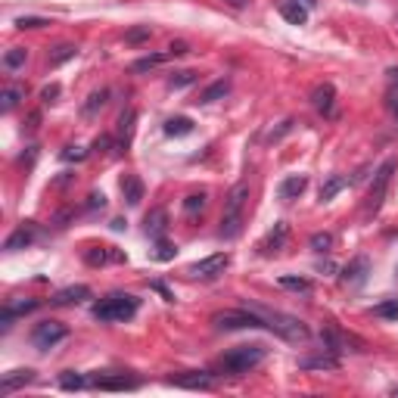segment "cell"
I'll use <instances>...</instances> for the list:
<instances>
[{"instance_id": "6da1fadb", "label": "cell", "mask_w": 398, "mask_h": 398, "mask_svg": "<svg viewBox=\"0 0 398 398\" xmlns=\"http://www.w3.org/2000/svg\"><path fill=\"white\" fill-rule=\"evenodd\" d=\"M264 355H268V349L258 346V342L255 346H234L215 361V370H221L228 376H243L249 370H255L264 361Z\"/></svg>"}, {"instance_id": "7a4b0ae2", "label": "cell", "mask_w": 398, "mask_h": 398, "mask_svg": "<svg viewBox=\"0 0 398 398\" xmlns=\"http://www.w3.org/2000/svg\"><path fill=\"white\" fill-rule=\"evenodd\" d=\"M246 199H249V184L240 181L234 184V190L224 199V215H221V230L218 234L224 240H237L243 230V209H246Z\"/></svg>"}, {"instance_id": "3957f363", "label": "cell", "mask_w": 398, "mask_h": 398, "mask_svg": "<svg viewBox=\"0 0 398 398\" xmlns=\"http://www.w3.org/2000/svg\"><path fill=\"white\" fill-rule=\"evenodd\" d=\"M137 308H141V298L137 296L112 293L94 305V317L100 324H118V321H131L137 315Z\"/></svg>"}, {"instance_id": "277c9868", "label": "cell", "mask_w": 398, "mask_h": 398, "mask_svg": "<svg viewBox=\"0 0 398 398\" xmlns=\"http://www.w3.org/2000/svg\"><path fill=\"white\" fill-rule=\"evenodd\" d=\"M252 311H258L264 317V324H268V330H274L287 342H305L311 336V330L293 315H280V311H268V308H252Z\"/></svg>"}, {"instance_id": "5b68a950", "label": "cell", "mask_w": 398, "mask_h": 398, "mask_svg": "<svg viewBox=\"0 0 398 398\" xmlns=\"http://www.w3.org/2000/svg\"><path fill=\"white\" fill-rule=\"evenodd\" d=\"M212 324L218 330H262L268 327L264 317L258 311H249V308H228V311H218L212 315Z\"/></svg>"}, {"instance_id": "8992f818", "label": "cell", "mask_w": 398, "mask_h": 398, "mask_svg": "<svg viewBox=\"0 0 398 398\" xmlns=\"http://www.w3.org/2000/svg\"><path fill=\"white\" fill-rule=\"evenodd\" d=\"M392 171H395V159H386V162L376 168L374 184H370V193H367V205H364V215H376V212H380L389 184H392Z\"/></svg>"}, {"instance_id": "52a82bcc", "label": "cell", "mask_w": 398, "mask_h": 398, "mask_svg": "<svg viewBox=\"0 0 398 398\" xmlns=\"http://www.w3.org/2000/svg\"><path fill=\"white\" fill-rule=\"evenodd\" d=\"M65 336H69V330H65L59 321H41L35 330H31V346L38 351H50L56 342H63Z\"/></svg>"}, {"instance_id": "ba28073f", "label": "cell", "mask_w": 398, "mask_h": 398, "mask_svg": "<svg viewBox=\"0 0 398 398\" xmlns=\"http://www.w3.org/2000/svg\"><path fill=\"white\" fill-rule=\"evenodd\" d=\"M228 262H230L228 252H218V255H209V258H202V262L190 264V277H196V280H212V277L224 274Z\"/></svg>"}, {"instance_id": "9c48e42d", "label": "cell", "mask_w": 398, "mask_h": 398, "mask_svg": "<svg viewBox=\"0 0 398 398\" xmlns=\"http://www.w3.org/2000/svg\"><path fill=\"white\" fill-rule=\"evenodd\" d=\"M90 386L103 389V392H125V389H137L141 383L125 374H97V376H90Z\"/></svg>"}, {"instance_id": "30bf717a", "label": "cell", "mask_w": 398, "mask_h": 398, "mask_svg": "<svg viewBox=\"0 0 398 398\" xmlns=\"http://www.w3.org/2000/svg\"><path fill=\"white\" fill-rule=\"evenodd\" d=\"M171 386H181V389H212L215 386V376L209 370H184L177 376H168Z\"/></svg>"}, {"instance_id": "8fae6325", "label": "cell", "mask_w": 398, "mask_h": 398, "mask_svg": "<svg viewBox=\"0 0 398 398\" xmlns=\"http://www.w3.org/2000/svg\"><path fill=\"white\" fill-rule=\"evenodd\" d=\"M287 240H289V224L277 221L274 230H268V237L258 243V252H262V255H277V252L287 246Z\"/></svg>"}, {"instance_id": "7c38bea8", "label": "cell", "mask_w": 398, "mask_h": 398, "mask_svg": "<svg viewBox=\"0 0 398 398\" xmlns=\"http://www.w3.org/2000/svg\"><path fill=\"white\" fill-rule=\"evenodd\" d=\"M35 308H38V298H10V302L0 308V324H3V330L13 327L16 317L29 315V311H35Z\"/></svg>"}, {"instance_id": "4fadbf2b", "label": "cell", "mask_w": 398, "mask_h": 398, "mask_svg": "<svg viewBox=\"0 0 398 398\" xmlns=\"http://www.w3.org/2000/svg\"><path fill=\"white\" fill-rule=\"evenodd\" d=\"M370 274V258L367 255H355L351 262L342 268V283L346 287H361Z\"/></svg>"}, {"instance_id": "5bb4252c", "label": "cell", "mask_w": 398, "mask_h": 398, "mask_svg": "<svg viewBox=\"0 0 398 398\" xmlns=\"http://www.w3.org/2000/svg\"><path fill=\"white\" fill-rule=\"evenodd\" d=\"M35 237H38V228L35 224H19L16 230H13L10 237H6V243H3V249L6 252H19V249H25V246H31L35 243Z\"/></svg>"}, {"instance_id": "9a60e30c", "label": "cell", "mask_w": 398, "mask_h": 398, "mask_svg": "<svg viewBox=\"0 0 398 398\" xmlns=\"http://www.w3.org/2000/svg\"><path fill=\"white\" fill-rule=\"evenodd\" d=\"M311 106H315L321 116H333V106H336V88L333 84H317L311 90Z\"/></svg>"}, {"instance_id": "2e32d148", "label": "cell", "mask_w": 398, "mask_h": 398, "mask_svg": "<svg viewBox=\"0 0 398 398\" xmlns=\"http://www.w3.org/2000/svg\"><path fill=\"white\" fill-rule=\"evenodd\" d=\"M35 380V370H10V374H3V380H0V395H10L16 392V389L29 386V383Z\"/></svg>"}, {"instance_id": "e0dca14e", "label": "cell", "mask_w": 398, "mask_h": 398, "mask_svg": "<svg viewBox=\"0 0 398 398\" xmlns=\"http://www.w3.org/2000/svg\"><path fill=\"white\" fill-rule=\"evenodd\" d=\"M143 230H147V237H152V240H162L165 230H168V212L152 209L150 215L143 218Z\"/></svg>"}, {"instance_id": "ac0fdd59", "label": "cell", "mask_w": 398, "mask_h": 398, "mask_svg": "<svg viewBox=\"0 0 398 398\" xmlns=\"http://www.w3.org/2000/svg\"><path fill=\"white\" fill-rule=\"evenodd\" d=\"M84 262L100 268V264H106V262H125V255L112 246H88L84 249Z\"/></svg>"}, {"instance_id": "d6986e66", "label": "cell", "mask_w": 398, "mask_h": 398, "mask_svg": "<svg viewBox=\"0 0 398 398\" xmlns=\"http://www.w3.org/2000/svg\"><path fill=\"white\" fill-rule=\"evenodd\" d=\"M305 190H308V177H305V175H293V177H287V181L280 184V190H277V193H280L283 202H293V199H298Z\"/></svg>"}, {"instance_id": "ffe728a7", "label": "cell", "mask_w": 398, "mask_h": 398, "mask_svg": "<svg viewBox=\"0 0 398 398\" xmlns=\"http://www.w3.org/2000/svg\"><path fill=\"white\" fill-rule=\"evenodd\" d=\"M84 298H90V287L78 283V287H65V289H59V293H53L50 302L53 305H75V302H84Z\"/></svg>"}, {"instance_id": "44dd1931", "label": "cell", "mask_w": 398, "mask_h": 398, "mask_svg": "<svg viewBox=\"0 0 398 398\" xmlns=\"http://www.w3.org/2000/svg\"><path fill=\"white\" fill-rule=\"evenodd\" d=\"M134 122H137V112L134 109H125L122 118H118V150H128L131 147V137H134Z\"/></svg>"}, {"instance_id": "7402d4cb", "label": "cell", "mask_w": 398, "mask_h": 398, "mask_svg": "<svg viewBox=\"0 0 398 398\" xmlns=\"http://www.w3.org/2000/svg\"><path fill=\"white\" fill-rule=\"evenodd\" d=\"M22 100H25V88H22V84H6V88L0 90V109L13 112L19 103H22Z\"/></svg>"}, {"instance_id": "603a6c76", "label": "cell", "mask_w": 398, "mask_h": 398, "mask_svg": "<svg viewBox=\"0 0 398 398\" xmlns=\"http://www.w3.org/2000/svg\"><path fill=\"white\" fill-rule=\"evenodd\" d=\"M302 367H305V370H336V367H340V358H336L333 351L324 349V355H317V358H305Z\"/></svg>"}, {"instance_id": "cb8c5ba5", "label": "cell", "mask_w": 398, "mask_h": 398, "mask_svg": "<svg viewBox=\"0 0 398 398\" xmlns=\"http://www.w3.org/2000/svg\"><path fill=\"white\" fill-rule=\"evenodd\" d=\"M122 193H125V202H128V205H137V202H141V199H143V184H141V177H137V175H125Z\"/></svg>"}, {"instance_id": "d4e9b609", "label": "cell", "mask_w": 398, "mask_h": 398, "mask_svg": "<svg viewBox=\"0 0 398 398\" xmlns=\"http://www.w3.org/2000/svg\"><path fill=\"white\" fill-rule=\"evenodd\" d=\"M165 134L168 137H187V134H193V122H190L187 116H171L168 122H165Z\"/></svg>"}, {"instance_id": "484cf974", "label": "cell", "mask_w": 398, "mask_h": 398, "mask_svg": "<svg viewBox=\"0 0 398 398\" xmlns=\"http://www.w3.org/2000/svg\"><path fill=\"white\" fill-rule=\"evenodd\" d=\"M280 16L287 19V22H293V25H305V22H308V10H305V6H298V3H293V0H283V3H280Z\"/></svg>"}, {"instance_id": "4316f807", "label": "cell", "mask_w": 398, "mask_h": 398, "mask_svg": "<svg viewBox=\"0 0 398 398\" xmlns=\"http://www.w3.org/2000/svg\"><path fill=\"white\" fill-rule=\"evenodd\" d=\"M228 90H230V81L228 78H221V81H215V84H209V88L199 94L196 103H215V100H221V97H228Z\"/></svg>"}, {"instance_id": "83f0119b", "label": "cell", "mask_w": 398, "mask_h": 398, "mask_svg": "<svg viewBox=\"0 0 398 398\" xmlns=\"http://www.w3.org/2000/svg\"><path fill=\"white\" fill-rule=\"evenodd\" d=\"M78 56V47L75 44H59V47H53L50 50V56H47V63L56 69V65H63V63H69V59H75Z\"/></svg>"}, {"instance_id": "f1b7e54d", "label": "cell", "mask_w": 398, "mask_h": 398, "mask_svg": "<svg viewBox=\"0 0 398 398\" xmlns=\"http://www.w3.org/2000/svg\"><path fill=\"white\" fill-rule=\"evenodd\" d=\"M342 187H349V177H342V175H330V177H327V184L321 187V202H330V199L340 193Z\"/></svg>"}, {"instance_id": "f546056e", "label": "cell", "mask_w": 398, "mask_h": 398, "mask_svg": "<svg viewBox=\"0 0 398 398\" xmlns=\"http://www.w3.org/2000/svg\"><path fill=\"white\" fill-rule=\"evenodd\" d=\"M165 59H168V53H150V56L137 59V63L131 65V72H134V75H141V72H150V69H156V65H162Z\"/></svg>"}, {"instance_id": "4dcf8cb0", "label": "cell", "mask_w": 398, "mask_h": 398, "mask_svg": "<svg viewBox=\"0 0 398 398\" xmlns=\"http://www.w3.org/2000/svg\"><path fill=\"white\" fill-rule=\"evenodd\" d=\"M193 81H196V72L184 69V72H175V75L168 78V88H171V90H181V88H190Z\"/></svg>"}, {"instance_id": "1f68e13d", "label": "cell", "mask_w": 398, "mask_h": 398, "mask_svg": "<svg viewBox=\"0 0 398 398\" xmlns=\"http://www.w3.org/2000/svg\"><path fill=\"white\" fill-rule=\"evenodd\" d=\"M90 380H84L81 374H75V370H65V374H59V386L63 389H84Z\"/></svg>"}, {"instance_id": "d6a6232c", "label": "cell", "mask_w": 398, "mask_h": 398, "mask_svg": "<svg viewBox=\"0 0 398 398\" xmlns=\"http://www.w3.org/2000/svg\"><path fill=\"white\" fill-rule=\"evenodd\" d=\"M25 59H29V53H25L22 47H13V50H6V56H3V65L6 69H19V65H25Z\"/></svg>"}, {"instance_id": "836d02e7", "label": "cell", "mask_w": 398, "mask_h": 398, "mask_svg": "<svg viewBox=\"0 0 398 398\" xmlns=\"http://www.w3.org/2000/svg\"><path fill=\"white\" fill-rule=\"evenodd\" d=\"M106 100H109V90H97V94H90V100H88V103H84V116H94V112L97 109H103V106H106Z\"/></svg>"}, {"instance_id": "e575fe53", "label": "cell", "mask_w": 398, "mask_h": 398, "mask_svg": "<svg viewBox=\"0 0 398 398\" xmlns=\"http://www.w3.org/2000/svg\"><path fill=\"white\" fill-rule=\"evenodd\" d=\"M293 128H296V122H293V118H287V122H280V125H277V128H271L264 141H268V143H277V141H283V137H287Z\"/></svg>"}, {"instance_id": "d590c367", "label": "cell", "mask_w": 398, "mask_h": 398, "mask_svg": "<svg viewBox=\"0 0 398 398\" xmlns=\"http://www.w3.org/2000/svg\"><path fill=\"white\" fill-rule=\"evenodd\" d=\"M205 202H209V196L205 193H190L187 199H184V212H187V215H196V212L205 209Z\"/></svg>"}, {"instance_id": "8d00e7d4", "label": "cell", "mask_w": 398, "mask_h": 398, "mask_svg": "<svg viewBox=\"0 0 398 398\" xmlns=\"http://www.w3.org/2000/svg\"><path fill=\"white\" fill-rule=\"evenodd\" d=\"M333 243H336V237L327 234V230L311 237V249H315V252H330V249H333Z\"/></svg>"}, {"instance_id": "74e56055", "label": "cell", "mask_w": 398, "mask_h": 398, "mask_svg": "<svg viewBox=\"0 0 398 398\" xmlns=\"http://www.w3.org/2000/svg\"><path fill=\"white\" fill-rule=\"evenodd\" d=\"M376 317H389V321H398V298H389V302H380L374 308Z\"/></svg>"}, {"instance_id": "f35d334b", "label": "cell", "mask_w": 398, "mask_h": 398, "mask_svg": "<svg viewBox=\"0 0 398 398\" xmlns=\"http://www.w3.org/2000/svg\"><path fill=\"white\" fill-rule=\"evenodd\" d=\"M280 287L283 289H296V293H308L311 280H305V277H280Z\"/></svg>"}, {"instance_id": "ab89813d", "label": "cell", "mask_w": 398, "mask_h": 398, "mask_svg": "<svg viewBox=\"0 0 398 398\" xmlns=\"http://www.w3.org/2000/svg\"><path fill=\"white\" fill-rule=\"evenodd\" d=\"M44 25H50V19H44V16H22V19H16V29H22V31L44 29Z\"/></svg>"}, {"instance_id": "60d3db41", "label": "cell", "mask_w": 398, "mask_h": 398, "mask_svg": "<svg viewBox=\"0 0 398 398\" xmlns=\"http://www.w3.org/2000/svg\"><path fill=\"white\" fill-rule=\"evenodd\" d=\"M150 38V25H143V29H131L128 35H125V41L128 44H141V41H147Z\"/></svg>"}, {"instance_id": "b9f144b4", "label": "cell", "mask_w": 398, "mask_h": 398, "mask_svg": "<svg viewBox=\"0 0 398 398\" xmlns=\"http://www.w3.org/2000/svg\"><path fill=\"white\" fill-rule=\"evenodd\" d=\"M63 159H65V162H81V159H88V150H81V147H65V150H63Z\"/></svg>"}, {"instance_id": "7bdbcfd3", "label": "cell", "mask_w": 398, "mask_h": 398, "mask_svg": "<svg viewBox=\"0 0 398 398\" xmlns=\"http://www.w3.org/2000/svg\"><path fill=\"white\" fill-rule=\"evenodd\" d=\"M156 258H159V262H168V258H175V246H171V243H165V240H159Z\"/></svg>"}, {"instance_id": "ee69618b", "label": "cell", "mask_w": 398, "mask_h": 398, "mask_svg": "<svg viewBox=\"0 0 398 398\" xmlns=\"http://www.w3.org/2000/svg\"><path fill=\"white\" fill-rule=\"evenodd\" d=\"M59 90H63V88H59V84H47V88L41 90V100H44V103H56Z\"/></svg>"}, {"instance_id": "f6af8a7d", "label": "cell", "mask_w": 398, "mask_h": 398, "mask_svg": "<svg viewBox=\"0 0 398 398\" xmlns=\"http://www.w3.org/2000/svg\"><path fill=\"white\" fill-rule=\"evenodd\" d=\"M184 53H190V47H187V41H175L168 47V56H184Z\"/></svg>"}, {"instance_id": "bcb514c9", "label": "cell", "mask_w": 398, "mask_h": 398, "mask_svg": "<svg viewBox=\"0 0 398 398\" xmlns=\"http://www.w3.org/2000/svg\"><path fill=\"white\" fill-rule=\"evenodd\" d=\"M88 209H106V196L103 193H90L88 196Z\"/></svg>"}, {"instance_id": "7dc6e473", "label": "cell", "mask_w": 398, "mask_h": 398, "mask_svg": "<svg viewBox=\"0 0 398 398\" xmlns=\"http://www.w3.org/2000/svg\"><path fill=\"white\" fill-rule=\"evenodd\" d=\"M109 147H112V137H97V143H94V150H97V152H106Z\"/></svg>"}, {"instance_id": "c3c4849f", "label": "cell", "mask_w": 398, "mask_h": 398, "mask_svg": "<svg viewBox=\"0 0 398 398\" xmlns=\"http://www.w3.org/2000/svg\"><path fill=\"white\" fill-rule=\"evenodd\" d=\"M224 3H230V6H234V10H246V6H249V0H224Z\"/></svg>"}, {"instance_id": "681fc988", "label": "cell", "mask_w": 398, "mask_h": 398, "mask_svg": "<svg viewBox=\"0 0 398 398\" xmlns=\"http://www.w3.org/2000/svg\"><path fill=\"white\" fill-rule=\"evenodd\" d=\"M293 3H298V6H305V10H315V6H317V0H293Z\"/></svg>"}, {"instance_id": "f907efd6", "label": "cell", "mask_w": 398, "mask_h": 398, "mask_svg": "<svg viewBox=\"0 0 398 398\" xmlns=\"http://www.w3.org/2000/svg\"><path fill=\"white\" fill-rule=\"evenodd\" d=\"M392 109H395V112H398V97H395V100H392Z\"/></svg>"}, {"instance_id": "816d5d0a", "label": "cell", "mask_w": 398, "mask_h": 398, "mask_svg": "<svg viewBox=\"0 0 398 398\" xmlns=\"http://www.w3.org/2000/svg\"><path fill=\"white\" fill-rule=\"evenodd\" d=\"M355 3H358V6H364V3H367V0H355Z\"/></svg>"}, {"instance_id": "f5cc1de1", "label": "cell", "mask_w": 398, "mask_h": 398, "mask_svg": "<svg viewBox=\"0 0 398 398\" xmlns=\"http://www.w3.org/2000/svg\"><path fill=\"white\" fill-rule=\"evenodd\" d=\"M392 75H395V81H398V72H392Z\"/></svg>"}]
</instances>
